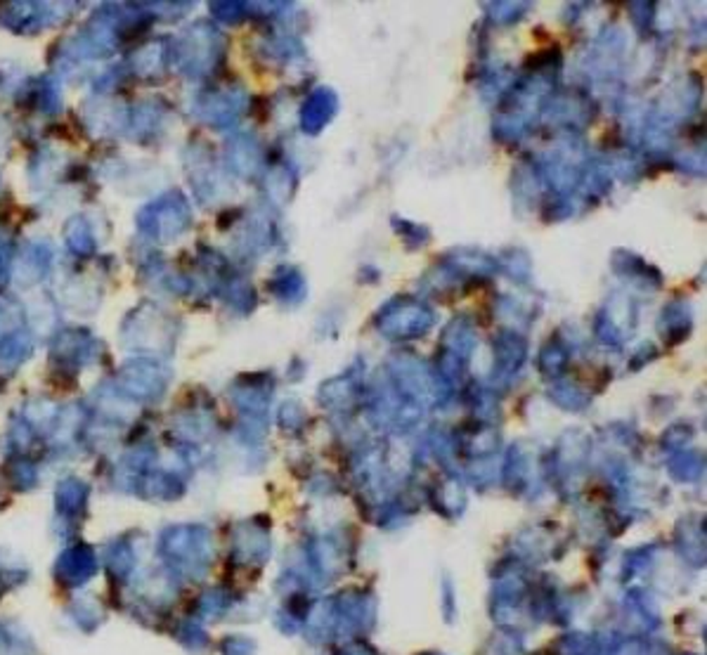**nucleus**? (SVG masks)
Instances as JSON below:
<instances>
[{
    "instance_id": "1",
    "label": "nucleus",
    "mask_w": 707,
    "mask_h": 655,
    "mask_svg": "<svg viewBox=\"0 0 707 655\" xmlns=\"http://www.w3.org/2000/svg\"><path fill=\"white\" fill-rule=\"evenodd\" d=\"M97 573V559L88 547H71L62 551L55 563V575L62 585L83 587Z\"/></svg>"
},
{
    "instance_id": "5",
    "label": "nucleus",
    "mask_w": 707,
    "mask_h": 655,
    "mask_svg": "<svg viewBox=\"0 0 707 655\" xmlns=\"http://www.w3.org/2000/svg\"><path fill=\"white\" fill-rule=\"evenodd\" d=\"M100 618H102V613L97 610V606H95L93 601H88V603H78L76 618H74V620H76L78 625L86 630V632H90V630H95V627H97Z\"/></svg>"
},
{
    "instance_id": "3",
    "label": "nucleus",
    "mask_w": 707,
    "mask_h": 655,
    "mask_svg": "<svg viewBox=\"0 0 707 655\" xmlns=\"http://www.w3.org/2000/svg\"><path fill=\"white\" fill-rule=\"evenodd\" d=\"M106 563H109V570L112 575H116L118 579H126L133 573V566H136V556L128 544H116L106 554Z\"/></svg>"
},
{
    "instance_id": "4",
    "label": "nucleus",
    "mask_w": 707,
    "mask_h": 655,
    "mask_svg": "<svg viewBox=\"0 0 707 655\" xmlns=\"http://www.w3.org/2000/svg\"><path fill=\"white\" fill-rule=\"evenodd\" d=\"M83 499H86V488H83L81 483H76V480H69V483L59 485L57 504L62 511H69V514H74V511H76V509L83 504Z\"/></svg>"
},
{
    "instance_id": "2",
    "label": "nucleus",
    "mask_w": 707,
    "mask_h": 655,
    "mask_svg": "<svg viewBox=\"0 0 707 655\" xmlns=\"http://www.w3.org/2000/svg\"><path fill=\"white\" fill-rule=\"evenodd\" d=\"M31 639L17 622H0V655H29Z\"/></svg>"
}]
</instances>
